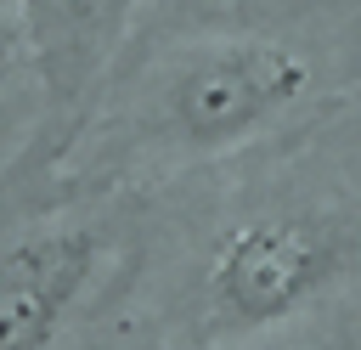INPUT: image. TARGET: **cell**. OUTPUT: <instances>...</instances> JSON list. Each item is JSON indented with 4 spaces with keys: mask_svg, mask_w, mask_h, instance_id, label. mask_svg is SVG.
<instances>
[{
    "mask_svg": "<svg viewBox=\"0 0 361 350\" xmlns=\"http://www.w3.org/2000/svg\"><path fill=\"white\" fill-rule=\"evenodd\" d=\"M344 271V231L305 209H259L231 220L197 265V333L209 344L259 339L316 305Z\"/></svg>",
    "mask_w": 361,
    "mask_h": 350,
    "instance_id": "obj_2",
    "label": "cell"
},
{
    "mask_svg": "<svg viewBox=\"0 0 361 350\" xmlns=\"http://www.w3.org/2000/svg\"><path fill=\"white\" fill-rule=\"evenodd\" d=\"M6 6L45 102V124L34 147V169L45 175L90 119V102L102 96L141 0H6Z\"/></svg>",
    "mask_w": 361,
    "mask_h": 350,
    "instance_id": "obj_4",
    "label": "cell"
},
{
    "mask_svg": "<svg viewBox=\"0 0 361 350\" xmlns=\"http://www.w3.org/2000/svg\"><path fill=\"white\" fill-rule=\"evenodd\" d=\"M118 254L113 220L90 198L0 226V350H68Z\"/></svg>",
    "mask_w": 361,
    "mask_h": 350,
    "instance_id": "obj_3",
    "label": "cell"
},
{
    "mask_svg": "<svg viewBox=\"0 0 361 350\" xmlns=\"http://www.w3.org/2000/svg\"><path fill=\"white\" fill-rule=\"evenodd\" d=\"M11 45H23L17 23H0V85H6V68H11Z\"/></svg>",
    "mask_w": 361,
    "mask_h": 350,
    "instance_id": "obj_5",
    "label": "cell"
},
{
    "mask_svg": "<svg viewBox=\"0 0 361 350\" xmlns=\"http://www.w3.org/2000/svg\"><path fill=\"white\" fill-rule=\"evenodd\" d=\"M316 90L305 51L265 34H186L147 56L130 79L102 85L107 107L79 124L68 152H96L102 175L209 164L254 147Z\"/></svg>",
    "mask_w": 361,
    "mask_h": 350,
    "instance_id": "obj_1",
    "label": "cell"
}]
</instances>
